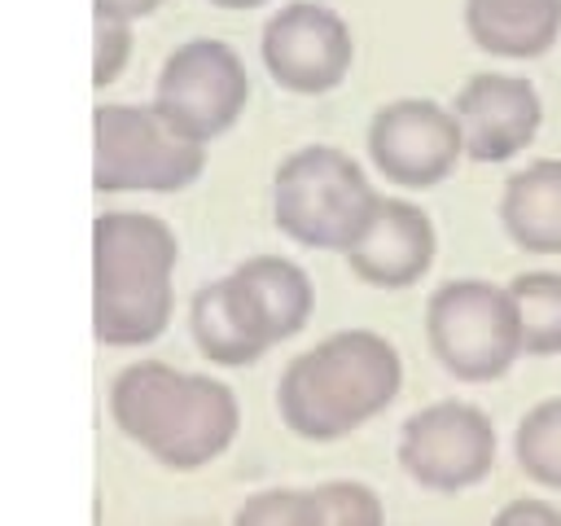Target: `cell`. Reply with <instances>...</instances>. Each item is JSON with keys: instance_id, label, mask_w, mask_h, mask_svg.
Returning <instances> with one entry per match:
<instances>
[{"instance_id": "obj_16", "label": "cell", "mask_w": 561, "mask_h": 526, "mask_svg": "<svg viewBox=\"0 0 561 526\" xmlns=\"http://www.w3.org/2000/svg\"><path fill=\"white\" fill-rule=\"evenodd\" d=\"M188 329H193V342L202 346L206 359L215 364H228V368H241V364H254L267 346L241 324L232 298H228V281H210L193 294V311H188Z\"/></svg>"}, {"instance_id": "obj_2", "label": "cell", "mask_w": 561, "mask_h": 526, "mask_svg": "<svg viewBox=\"0 0 561 526\" xmlns=\"http://www.w3.org/2000/svg\"><path fill=\"white\" fill-rule=\"evenodd\" d=\"M403 368L386 338L346 329L289 359L276 386L280 421L311 443H333L373 421L399 395Z\"/></svg>"}, {"instance_id": "obj_18", "label": "cell", "mask_w": 561, "mask_h": 526, "mask_svg": "<svg viewBox=\"0 0 561 526\" xmlns=\"http://www.w3.org/2000/svg\"><path fill=\"white\" fill-rule=\"evenodd\" d=\"M513 451L535 482L561 491V399H543L522 416Z\"/></svg>"}, {"instance_id": "obj_24", "label": "cell", "mask_w": 561, "mask_h": 526, "mask_svg": "<svg viewBox=\"0 0 561 526\" xmlns=\"http://www.w3.org/2000/svg\"><path fill=\"white\" fill-rule=\"evenodd\" d=\"M210 4H219V9H254L263 0H210Z\"/></svg>"}, {"instance_id": "obj_13", "label": "cell", "mask_w": 561, "mask_h": 526, "mask_svg": "<svg viewBox=\"0 0 561 526\" xmlns=\"http://www.w3.org/2000/svg\"><path fill=\"white\" fill-rule=\"evenodd\" d=\"M224 281H228V298H232L241 324L263 346H276L285 338H294L307 324L311 307H316L307 272L298 263L280 259V254H254Z\"/></svg>"}, {"instance_id": "obj_7", "label": "cell", "mask_w": 561, "mask_h": 526, "mask_svg": "<svg viewBox=\"0 0 561 526\" xmlns=\"http://www.w3.org/2000/svg\"><path fill=\"white\" fill-rule=\"evenodd\" d=\"M245 96L250 83L241 57L224 39H188L167 57L153 105L175 132L206 145L237 123Z\"/></svg>"}, {"instance_id": "obj_5", "label": "cell", "mask_w": 561, "mask_h": 526, "mask_svg": "<svg viewBox=\"0 0 561 526\" xmlns=\"http://www.w3.org/2000/svg\"><path fill=\"white\" fill-rule=\"evenodd\" d=\"M206 167V145L175 132L158 105H101L92 114V184L101 193H175Z\"/></svg>"}, {"instance_id": "obj_22", "label": "cell", "mask_w": 561, "mask_h": 526, "mask_svg": "<svg viewBox=\"0 0 561 526\" xmlns=\"http://www.w3.org/2000/svg\"><path fill=\"white\" fill-rule=\"evenodd\" d=\"M500 522H561V508L539 504V500H517V504L500 508Z\"/></svg>"}, {"instance_id": "obj_20", "label": "cell", "mask_w": 561, "mask_h": 526, "mask_svg": "<svg viewBox=\"0 0 561 526\" xmlns=\"http://www.w3.org/2000/svg\"><path fill=\"white\" fill-rule=\"evenodd\" d=\"M127 53H131L127 18L96 13V22H92V83H96V88L114 83L118 70L127 66Z\"/></svg>"}, {"instance_id": "obj_15", "label": "cell", "mask_w": 561, "mask_h": 526, "mask_svg": "<svg viewBox=\"0 0 561 526\" xmlns=\"http://www.w3.org/2000/svg\"><path fill=\"white\" fill-rule=\"evenodd\" d=\"M465 26L495 57H539L561 31V0H465Z\"/></svg>"}, {"instance_id": "obj_17", "label": "cell", "mask_w": 561, "mask_h": 526, "mask_svg": "<svg viewBox=\"0 0 561 526\" xmlns=\"http://www.w3.org/2000/svg\"><path fill=\"white\" fill-rule=\"evenodd\" d=\"M508 298L517 311L522 355H557L561 351V276L522 272L517 281H508Z\"/></svg>"}, {"instance_id": "obj_14", "label": "cell", "mask_w": 561, "mask_h": 526, "mask_svg": "<svg viewBox=\"0 0 561 526\" xmlns=\"http://www.w3.org/2000/svg\"><path fill=\"white\" fill-rule=\"evenodd\" d=\"M500 219L522 250L561 254V158H543L508 175Z\"/></svg>"}, {"instance_id": "obj_4", "label": "cell", "mask_w": 561, "mask_h": 526, "mask_svg": "<svg viewBox=\"0 0 561 526\" xmlns=\"http://www.w3.org/2000/svg\"><path fill=\"white\" fill-rule=\"evenodd\" d=\"M381 197L359 162L333 145L289 153L272 180V215L285 237L311 250H346Z\"/></svg>"}, {"instance_id": "obj_19", "label": "cell", "mask_w": 561, "mask_h": 526, "mask_svg": "<svg viewBox=\"0 0 561 526\" xmlns=\"http://www.w3.org/2000/svg\"><path fill=\"white\" fill-rule=\"evenodd\" d=\"M381 500L364 482H324L307 491V522H381Z\"/></svg>"}, {"instance_id": "obj_12", "label": "cell", "mask_w": 561, "mask_h": 526, "mask_svg": "<svg viewBox=\"0 0 561 526\" xmlns=\"http://www.w3.org/2000/svg\"><path fill=\"white\" fill-rule=\"evenodd\" d=\"M342 254L359 281L381 285V289H403L416 276H425L434 259V224L421 206L381 197L368 224L359 228V237Z\"/></svg>"}, {"instance_id": "obj_8", "label": "cell", "mask_w": 561, "mask_h": 526, "mask_svg": "<svg viewBox=\"0 0 561 526\" xmlns=\"http://www.w3.org/2000/svg\"><path fill=\"white\" fill-rule=\"evenodd\" d=\"M495 460V430L469 403H430L399 430V465L430 491H460L486 478Z\"/></svg>"}, {"instance_id": "obj_10", "label": "cell", "mask_w": 561, "mask_h": 526, "mask_svg": "<svg viewBox=\"0 0 561 526\" xmlns=\"http://www.w3.org/2000/svg\"><path fill=\"white\" fill-rule=\"evenodd\" d=\"M263 66L289 92H329L351 70V31L329 4L294 0L263 26Z\"/></svg>"}, {"instance_id": "obj_21", "label": "cell", "mask_w": 561, "mask_h": 526, "mask_svg": "<svg viewBox=\"0 0 561 526\" xmlns=\"http://www.w3.org/2000/svg\"><path fill=\"white\" fill-rule=\"evenodd\" d=\"M241 522H307V491H259L237 508Z\"/></svg>"}, {"instance_id": "obj_6", "label": "cell", "mask_w": 561, "mask_h": 526, "mask_svg": "<svg viewBox=\"0 0 561 526\" xmlns=\"http://www.w3.org/2000/svg\"><path fill=\"white\" fill-rule=\"evenodd\" d=\"M425 333L438 364L460 381H491L522 355L508 289L486 281H447L430 294Z\"/></svg>"}, {"instance_id": "obj_1", "label": "cell", "mask_w": 561, "mask_h": 526, "mask_svg": "<svg viewBox=\"0 0 561 526\" xmlns=\"http://www.w3.org/2000/svg\"><path fill=\"white\" fill-rule=\"evenodd\" d=\"M110 412L127 438H136L167 469H197L215 460L237 434V395L197 373H180L162 359L127 364L110 386Z\"/></svg>"}, {"instance_id": "obj_23", "label": "cell", "mask_w": 561, "mask_h": 526, "mask_svg": "<svg viewBox=\"0 0 561 526\" xmlns=\"http://www.w3.org/2000/svg\"><path fill=\"white\" fill-rule=\"evenodd\" d=\"M162 0H92V9L96 13H110V18H145V13H153Z\"/></svg>"}, {"instance_id": "obj_9", "label": "cell", "mask_w": 561, "mask_h": 526, "mask_svg": "<svg viewBox=\"0 0 561 526\" xmlns=\"http://www.w3.org/2000/svg\"><path fill=\"white\" fill-rule=\"evenodd\" d=\"M368 153L377 171L403 188H430L438 184L456 158L465 153V132L456 110H443L438 101H390L368 123Z\"/></svg>"}, {"instance_id": "obj_3", "label": "cell", "mask_w": 561, "mask_h": 526, "mask_svg": "<svg viewBox=\"0 0 561 526\" xmlns=\"http://www.w3.org/2000/svg\"><path fill=\"white\" fill-rule=\"evenodd\" d=\"M175 237L158 215L110 210L92 224V333L145 346L171 320Z\"/></svg>"}, {"instance_id": "obj_11", "label": "cell", "mask_w": 561, "mask_h": 526, "mask_svg": "<svg viewBox=\"0 0 561 526\" xmlns=\"http://www.w3.org/2000/svg\"><path fill=\"white\" fill-rule=\"evenodd\" d=\"M456 118L465 153L478 162H504L539 132V92L517 75H473L456 92Z\"/></svg>"}]
</instances>
